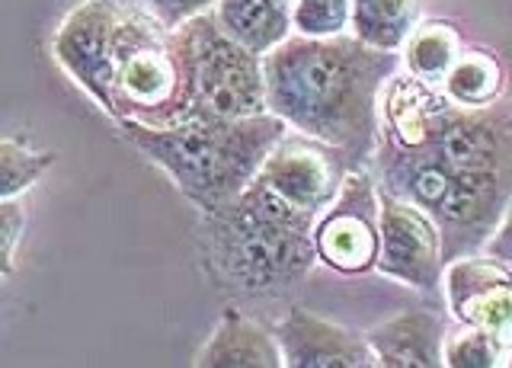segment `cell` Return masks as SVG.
I'll use <instances>...</instances> for the list:
<instances>
[{
    "mask_svg": "<svg viewBox=\"0 0 512 368\" xmlns=\"http://www.w3.org/2000/svg\"><path fill=\"white\" fill-rule=\"evenodd\" d=\"M400 55L356 36H288L263 55L266 106L301 135L340 148L352 167L372 157L381 138L378 103L397 77Z\"/></svg>",
    "mask_w": 512,
    "mask_h": 368,
    "instance_id": "1",
    "label": "cell"
},
{
    "mask_svg": "<svg viewBox=\"0 0 512 368\" xmlns=\"http://www.w3.org/2000/svg\"><path fill=\"white\" fill-rule=\"evenodd\" d=\"M128 144L167 170L189 202L205 215L228 208L263 170L272 148L288 135V122L260 112V116L228 119L196 109L173 128H148L138 122H116Z\"/></svg>",
    "mask_w": 512,
    "mask_h": 368,
    "instance_id": "2",
    "label": "cell"
},
{
    "mask_svg": "<svg viewBox=\"0 0 512 368\" xmlns=\"http://www.w3.org/2000/svg\"><path fill=\"white\" fill-rule=\"evenodd\" d=\"M314 228L317 215L288 205L266 183L253 180L228 208L205 215L208 260L240 292H279L301 282L320 260Z\"/></svg>",
    "mask_w": 512,
    "mask_h": 368,
    "instance_id": "3",
    "label": "cell"
},
{
    "mask_svg": "<svg viewBox=\"0 0 512 368\" xmlns=\"http://www.w3.org/2000/svg\"><path fill=\"white\" fill-rule=\"evenodd\" d=\"M192 112L173 32L148 7L119 4L112 36V119L173 128Z\"/></svg>",
    "mask_w": 512,
    "mask_h": 368,
    "instance_id": "4",
    "label": "cell"
},
{
    "mask_svg": "<svg viewBox=\"0 0 512 368\" xmlns=\"http://www.w3.org/2000/svg\"><path fill=\"white\" fill-rule=\"evenodd\" d=\"M170 32L183 64L192 112L205 109L228 119L269 112L263 58L237 45L218 26L215 13H202Z\"/></svg>",
    "mask_w": 512,
    "mask_h": 368,
    "instance_id": "5",
    "label": "cell"
},
{
    "mask_svg": "<svg viewBox=\"0 0 512 368\" xmlns=\"http://www.w3.org/2000/svg\"><path fill=\"white\" fill-rule=\"evenodd\" d=\"M381 199L378 189L362 167L349 170L340 196L317 218L314 244L317 256L336 272L359 276L378 266L381 250Z\"/></svg>",
    "mask_w": 512,
    "mask_h": 368,
    "instance_id": "6",
    "label": "cell"
},
{
    "mask_svg": "<svg viewBox=\"0 0 512 368\" xmlns=\"http://www.w3.org/2000/svg\"><path fill=\"white\" fill-rule=\"evenodd\" d=\"M349 170L356 167L349 164V157L340 148L311 135L288 132L272 148L263 170L256 173V180L266 183L288 205L320 218L330 208V202L340 196Z\"/></svg>",
    "mask_w": 512,
    "mask_h": 368,
    "instance_id": "7",
    "label": "cell"
},
{
    "mask_svg": "<svg viewBox=\"0 0 512 368\" xmlns=\"http://www.w3.org/2000/svg\"><path fill=\"white\" fill-rule=\"evenodd\" d=\"M116 0H80L55 32L52 52L61 71L112 119V36Z\"/></svg>",
    "mask_w": 512,
    "mask_h": 368,
    "instance_id": "8",
    "label": "cell"
},
{
    "mask_svg": "<svg viewBox=\"0 0 512 368\" xmlns=\"http://www.w3.org/2000/svg\"><path fill=\"white\" fill-rule=\"evenodd\" d=\"M381 250L378 272L400 279L420 292H436L445 276L442 237L436 221L420 205L397 199L381 189Z\"/></svg>",
    "mask_w": 512,
    "mask_h": 368,
    "instance_id": "9",
    "label": "cell"
},
{
    "mask_svg": "<svg viewBox=\"0 0 512 368\" xmlns=\"http://www.w3.org/2000/svg\"><path fill=\"white\" fill-rule=\"evenodd\" d=\"M448 308L461 327H480L512 346V266L461 256L445 272Z\"/></svg>",
    "mask_w": 512,
    "mask_h": 368,
    "instance_id": "10",
    "label": "cell"
},
{
    "mask_svg": "<svg viewBox=\"0 0 512 368\" xmlns=\"http://www.w3.org/2000/svg\"><path fill=\"white\" fill-rule=\"evenodd\" d=\"M285 365L292 368H368L378 365L368 336L295 304L276 330Z\"/></svg>",
    "mask_w": 512,
    "mask_h": 368,
    "instance_id": "11",
    "label": "cell"
},
{
    "mask_svg": "<svg viewBox=\"0 0 512 368\" xmlns=\"http://www.w3.org/2000/svg\"><path fill=\"white\" fill-rule=\"evenodd\" d=\"M384 368L445 365V320L432 311H404L365 333Z\"/></svg>",
    "mask_w": 512,
    "mask_h": 368,
    "instance_id": "12",
    "label": "cell"
},
{
    "mask_svg": "<svg viewBox=\"0 0 512 368\" xmlns=\"http://www.w3.org/2000/svg\"><path fill=\"white\" fill-rule=\"evenodd\" d=\"M199 368H279L285 365L282 346L269 330L250 317L228 308L221 314L215 333L196 356Z\"/></svg>",
    "mask_w": 512,
    "mask_h": 368,
    "instance_id": "13",
    "label": "cell"
},
{
    "mask_svg": "<svg viewBox=\"0 0 512 368\" xmlns=\"http://www.w3.org/2000/svg\"><path fill=\"white\" fill-rule=\"evenodd\" d=\"M212 13L237 45L260 58L295 32L292 7L279 4V0H218Z\"/></svg>",
    "mask_w": 512,
    "mask_h": 368,
    "instance_id": "14",
    "label": "cell"
},
{
    "mask_svg": "<svg viewBox=\"0 0 512 368\" xmlns=\"http://www.w3.org/2000/svg\"><path fill=\"white\" fill-rule=\"evenodd\" d=\"M420 20V0H352V36L384 52H400Z\"/></svg>",
    "mask_w": 512,
    "mask_h": 368,
    "instance_id": "15",
    "label": "cell"
},
{
    "mask_svg": "<svg viewBox=\"0 0 512 368\" xmlns=\"http://www.w3.org/2000/svg\"><path fill=\"white\" fill-rule=\"evenodd\" d=\"M503 80H506L503 64L496 61L493 52H484V48H461L452 71L442 80V93L455 106L480 109L500 100Z\"/></svg>",
    "mask_w": 512,
    "mask_h": 368,
    "instance_id": "16",
    "label": "cell"
},
{
    "mask_svg": "<svg viewBox=\"0 0 512 368\" xmlns=\"http://www.w3.org/2000/svg\"><path fill=\"white\" fill-rule=\"evenodd\" d=\"M461 52V39L452 26L429 23L423 29H413V36L404 45V64L410 77L423 80V84H442L445 74Z\"/></svg>",
    "mask_w": 512,
    "mask_h": 368,
    "instance_id": "17",
    "label": "cell"
},
{
    "mask_svg": "<svg viewBox=\"0 0 512 368\" xmlns=\"http://www.w3.org/2000/svg\"><path fill=\"white\" fill-rule=\"evenodd\" d=\"M52 164V151H32L20 138H4L0 141V199H20Z\"/></svg>",
    "mask_w": 512,
    "mask_h": 368,
    "instance_id": "18",
    "label": "cell"
},
{
    "mask_svg": "<svg viewBox=\"0 0 512 368\" xmlns=\"http://www.w3.org/2000/svg\"><path fill=\"white\" fill-rule=\"evenodd\" d=\"M445 365L455 368H500L512 365V346L500 336L480 327H464L455 336H445Z\"/></svg>",
    "mask_w": 512,
    "mask_h": 368,
    "instance_id": "19",
    "label": "cell"
},
{
    "mask_svg": "<svg viewBox=\"0 0 512 368\" xmlns=\"http://www.w3.org/2000/svg\"><path fill=\"white\" fill-rule=\"evenodd\" d=\"M349 13H352V0H295L292 23L301 36L327 39V36H343L349 26Z\"/></svg>",
    "mask_w": 512,
    "mask_h": 368,
    "instance_id": "20",
    "label": "cell"
},
{
    "mask_svg": "<svg viewBox=\"0 0 512 368\" xmlns=\"http://www.w3.org/2000/svg\"><path fill=\"white\" fill-rule=\"evenodd\" d=\"M23 228H26V208L20 199H0V269L4 276L13 272V260H16V247L23 240Z\"/></svg>",
    "mask_w": 512,
    "mask_h": 368,
    "instance_id": "21",
    "label": "cell"
},
{
    "mask_svg": "<svg viewBox=\"0 0 512 368\" xmlns=\"http://www.w3.org/2000/svg\"><path fill=\"white\" fill-rule=\"evenodd\" d=\"M215 4L218 0H144V7H148L167 29H180L183 23L196 20V16L212 13Z\"/></svg>",
    "mask_w": 512,
    "mask_h": 368,
    "instance_id": "22",
    "label": "cell"
},
{
    "mask_svg": "<svg viewBox=\"0 0 512 368\" xmlns=\"http://www.w3.org/2000/svg\"><path fill=\"white\" fill-rule=\"evenodd\" d=\"M487 256L512 266V202L506 205V212H503L500 224H496L493 237L487 240Z\"/></svg>",
    "mask_w": 512,
    "mask_h": 368,
    "instance_id": "23",
    "label": "cell"
},
{
    "mask_svg": "<svg viewBox=\"0 0 512 368\" xmlns=\"http://www.w3.org/2000/svg\"><path fill=\"white\" fill-rule=\"evenodd\" d=\"M279 4H288V7H292V4H295V0H279Z\"/></svg>",
    "mask_w": 512,
    "mask_h": 368,
    "instance_id": "24",
    "label": "cell"
}]
</instances>
